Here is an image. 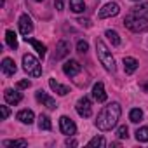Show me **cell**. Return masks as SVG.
Returning <instances> with one entry per match:
<instances>
[{"label": "cell", "instance_id": "cell-25", "mask_svg": "<svg viewBox=\"0 0 148 148\" xmlns=\"http://www.w3.org/2000/svg\"><path fill=\"white\" fill-rule=\"evenodd\" d=\"M4 146H21V148H26L28 141H25V139H5Z\"/></svg>", "mask_w": 148, "mask_h": 148}, {"label": "cell", "instance_id": "cell-19", "mask_svg": "<svg viewBox=\"0 0 148 148\" xmlns=\"http://www.w3.org/2000/svg\"><path fill=\"white\" fill-rule=\"evenodd\" d=\"M5 42H7V45L11 49H18V37H16V33L12 30H7L5 32Z\"/></svg>", "mask_w": 148, "mask_h": 148}, {"label": "cell", "instance_id": "cell-21", "mask_svg": "<svg viewBox=\"0 0 148 148\" xmlns=\"http://www.w3.org/2000/svg\"><path fill=\"white\" fill-rule=\"evenodd\" d=\"M70 9H71L73 12H75V14L84 12V9H86L84 0H70Z\"/></svg>", "mask_w": 148, "mask_h": 148}, {"label": "cell", "instance_id": "cell-37", "mask_svg": "<svg viewBox=\"0 0 148 148\" xmlns=\"http://www.w3.org/2000/svg\"><path fill=\"white\" fill-rule=\"evenodd\" d=\"M35 2H42V0H35Z\"/></svg>", "mask_w": 148, "mask_h": 148}, {"label": "cell", "instance_id": "cell-23", "mask_svg": "<svg viewBox=\"0 0 148 148\" xmlns=\"http://www.w3.org/2000/svg\"><path fill=\"white\" fill-rule=\"evenodd\" d=\"M38 127L44 129V131H51V127H52L51 119H49L47 115H40V117H38Z\"/></svg>", "mask_w": 148, "mask_h": 148}, {"label": "cell", "instance_id": "cell-24", "mask_svg": "<svg viewBox=\"0 0 148 148\" xmlns=\"http://www.w3.org/2000/svg\"><path fill=\"white\" fill-rule=\"evenodd\" d=\"M105 35L108 37V40L112 42V45H120V37H119V33L115 30H106Z\"/></svg>", "mask_w": 148, "mask_h": 148}, {"label": "cell", "instance_id": "cell-10", "mask_svg": "<svg viewBox=\"0 0 148 148\" xmlns=\"http://www.w3.org/2000/svg\"><path fill=\"white\" fill-rule=\"evenodd\" d=\"M19 32L25 37H28L33 32V23H32V19H30L28 14H21L19 16Z\"/></svg>", "mask_w": 148, "mask_h": 148}, {"label": "cell", "instance_id": "cell-18", "mask_svg": "<svg viewBox=\"0 0 148 148\" xmlns=\"http://www.w3.org/2000/svg\"><path fill=\"white\" fill-rule=\"evenodd\" d=\"M25 42L26 44H30V45H33V49L38 52V56H45V51H47V47L42 44V42H38V40H35V38H30V37H25Z\"/></svg>", "mask_w": 148, "mask_h": 148}, {"label": "cell", "instance_id": "cell-22", "mask_svg": "<svg viewBox=\"0 0 148 148\" xmlns=\"http://www.w3.org/2000/svg\"><path fill=\"white\" fill-rule=\"evenodd\" d=\"M131 12H134V14H138V16H143V18H148V4L134 5V7H131Z\"/></svg>", "mask_w": 148, "mask_h": 148}, {"label": "cell", "instance_id": "cell-16", "mask_svg": "<svg viewBox=\"0 0 148 148\" xmlns=\"http://www.w3.org/2000/svg\"><path fill=\"white\" fill-rule=\"evenodd\" d=\"M16 119H18L19 122L30 125V124H33V120H35V113H33L32 110H21V112H18Z\"/></svg>", "mask_w": 148, "mask_h": 148}, {"label": "cell", "instance_id": "cell-27", "mask_svg": "<svg viewBox=\"0 0 148 148\" xmlns=\"http://www.w3.org/2000/svg\"><path fill=\"white\" fill-rule=\"evenodd\" d=\"M87 145H89V146H106V139H105L103 136H94Z\"/></svg>", "mask_w": 148, "mask_h": 148}, {"label": "cell", "instance_id": "cell-12", "mask_svg": "<svg viewBox=\"0 0 148 148\" xmlns=\"http://www.w3.org/2000/svg\"><path fill=\"white\" fill-rule=\"evenodd\" d=\"M19 91V89H18ZM18 91H12V89H5L4 91V98H5V101L9 103V105H18V103H21V99H23V94L21 92H18Z\"/></svg>", "mask_w": 148, "mask_h": 148}, {"label": "cell", "instance_id": "cell-8", "mask_svg": "<svg viewBox=\"0 0 148 148\" xmlns=\"http://www.w3.org/2000/svg\"><path fill=\"white\" fill-rule=\"evenodd\" d=\"M63 71L68 77H75V75H79V73L82 71V64L79 61H75V59H70V61H66L63 64Z\"/></svg>", "mask_w": 148, "mask_h": 148}, {"label": "cell", "instance_id": "cell-14", "mask_svg": "<svg viewBox=\"0 0 148 148\" xmlns=\"http://www.w3.org/2000/svg\"><path fill=\"white\" fill-rule=\"evenodd\" d=\"M92 98H94L98 103L106 101V92H105V86H103V82L94 84V87H92Z\"/></svg>", "mask_w": 148, "mask_h": 148}, {"label": "cell", "instance_id": "cell-13", "mask_svg": "<svg viewBox=\"0 0 148 148\" xmlns=\"http://www.w3.org/2000/svg\"><path fill=\"white\" fill-rule=\"evenodd\" d=\"M16 70H18V66H16L14 59L4 58V61H2V71H4V75L11 77V75H14V73H16Z\"/></svg>", "mask_w": 148, "mask_h": 148}, {"label": "cell", "instance_id": "cell-15", "mask_svg": "<svg viewBox=\"0 0 148 148\" xmlns=\"http://www.w3.org/2000/svg\"><path fill=\"white\" fill-rule=\"evenodd\" d=\"M139 68V61L136 59V58H124V70H125V73L127 75H131V73H134L136 70Z\"/></svg>", "mask_w": 148, "mask_h": 148}, {"label": "cell", "instance_id": "cell-31", "mask_svg": "<svg viewBox=\"0 0 148 148\" xmlns=\"http://www.w3.org/2000/svg\"><path fill=\"white\" fill-rule=\"evenodd\" d=\"M0 112H2V120H5V119L11 115V112H9V106H5V105H2V106H0Z\"/></svg>", "mask_w": 148, "mask_h": 148}, {"label": "cell", "instance_id": "cell-28", "mask_svg": "<svg viewBox=\"0 0 148 148\" xmlns=\"http://www.w3.org/2000/svg\"><path fill=\"white\" fill-rule=\"evenodd\" d=\"M127 132H129L127 127H125V125H120V127L117 129V136H119V139H127V138H129Z\"/></svg>", "mask_w": 148, "mask_h": 148}, {"label": "cell", "instance_id": "cell-4", "mask_svg": "<svg viewBox=\"0 0 148 148\" xmlns=\"http://www.w3.org/2000/svg\"><path fill=\"white\" fill-rule=\"evenodd\" d=\"M23 70L30 77H40L42 75V64L33 54H25L23 56Z\"/></svg>", "mask_w": 148, "mask_h": 148}, {"label": "cell", "instance_id": "cell-33", "mask_svg": "<svg viewBox=\"0 0 148 148\" xmlns=\"http://www.w3.org/2000/svg\"><path fill=\"white\" fill-rule=\"evenodd\" d=\"M64 145H66V146H77V145H79V143H77V141H75V139H71V138H68V139H66V141H64Z\"/></svg>", "mask_w": 148, "mask_h": 148}, {"label": "cell", "instance_id": "cell-2", "mask_svg": "<svg viewBox=\"0 0 148 148\" xmlns=\"http://www.w3.org/2000/svg\"><path fill=\"white\" fill-rule=\"evenodd\" d=\"M96 54H98V59L101 61V64L105 66V70L115 73V70H117V66H115V59H113L112 52L108 51L106 44H105L101 38L96 40Z\"/></svg>", "mask_w": 148, "mask_h": 148}, {"label": "cell", "instance_id": "cell-20", "mask_svg": "<svg viewBox=\"0 0 148 148\" xmlns=\"http://www.w3.org/2000/svg\"><path fill=\"white\" fill-rule=\"evenodd\" d=\"M129 120H131L132 124L141 122V120H143V110H141V108H132V110L129 112Z\"/></svg>", "mask_w": 148, "mask_h": 148}, {"label": "cell", "instance_id": "cell-26", "mask_svg": "<svg viewBox=\"0 0 148 148\" xmlns=\"http://www.w3.org/2000/svg\"><path fill=\"white\" fill-rule=\"evenodd\" d=\"M136 139L141 141V143H146V141H148V127H146V125H145V127H139V129L136 131Z\"/></svg>", "mask_w": 148, "mask_h": 148}, {"label": "cell", "instance_id": "cell-9", "mask_svg": "<svg viewBox=\"0 0 148 148\" xmlns=\"http://www.w3.org/2000/svg\"><path fill=\"white\" fill-rule=\"evenodd\" d=\"M35 98H37V101H40L44 106H47L49 110H56L58 108V105H56V101H54V98H51L49 94H45L42 89H38L37 92H35Z\"/></svg>", "mask_w": 148, "mask_h": 148}, {"label": "cell", "instance_id": "cell-6", "mask_svg": "<svg viewBox=\"0 0 148 148\" xmlns=\"http://www.w3.org/2000/svg\"><path fill=\"white\" fill-rule=\"evenodd\" d=\"M59 129H61V132L66 134V136H73V134L77 132L75 122H73L70 117H66V115H63V117L59 119Z\"/></svg>", "mask_w": 148, "mask_h": 148}, {"label": "cell", "instance_id": "cell-7", "mask_svg": "<svg viewBox=\"0 0 148 148\" xmlns=\"http://www.w3.org/2000/svg\"><path fill=\"white\" fill-rule=\"evenodd\" d=\"M119 12H120V7H119V4H115V2H110V4H106V5H103V7L99 9L98 16H99V19H106V18L117 16Z\"/></svg>", "mask_w": 148, "mask_h": 148}, {"label": "cell", "instance_id": "cell-5", "mask_svg": "<svg viewBox=\"0 0 148 148\" xmlns=\"http://www.w3.org/2000/svg\"><path fill=\"white\" fill-rule=\"evenodd\" d=\"M75 110H77V113L80 115V117H84V119H87V117H91L92 115V105H91V99L89 98H80L79 101H77V105H75Z\"/></svg>", "mask_w": 148, "mask_h": 148}, {"label": "cell", "instance_id": "cell-1", "mask_svg": "<svg viewBox=\"0 0 148 148\" xmlns=\"http://www.w3.org/2000/svg\"><path fill=\"white\" fill-rule=\"evenodd\" d=\"M120 113H122V108L117 101L106 105L96 117V127L99 131H112L117 125V122L120 119Z\"/></svg>", "mask_w": 148, "mask_h": 148}, {"label": "cell", "instance_id": "cell-17", "mask_svg": "<svg viewBox=\"0 0 148 148\" xmlns=\"http://www.w3.org/2000/svg\"><path fill=\"white\" fill-rule=\"evenodd\" d=\"M49 87H51L54 92H58L59 96H66V94L70 92V89H68L66 86H61L56 79H49Z\"/></svg>", "mask_w": 148, "mask_h": 148}, {"label": "cell", "instance_id": "cell-34", "mask_svg": "<svg viewBox=\"0 0 148 148\" xmlns=\"http://www.w3.org/2000/svg\"><path fill=\"white\" fill-rule=\"evenodd\" d=\"M79 23H80L82 26H91V23H89V19H79Z\"/></svg>", "mask_w": 148, "mask_h": 148}, {"label": "cell", "instance_id": "cell-35", "mask_svg": "<svg viewBox=\"0 0 148 148\" xmlns=\"http://www.w3.org/2000/svg\"><path fill=\"white\" fill-rule=\"evenodd\" d=\"M141 87H143V89H145V92H148V80H146V82H145V84H143V86H141Z\"/></svg>", "mask_w": 148, "mask_h": 148}, {"label": "cell", "instance_id": "cell-30", "mask_svg": "<svg viewBox=\"0 0 148 148\" xmlns=\"http://www.w3.org/2000/svg\"><path fill=\"white\" fill-rule=\"evenodd\" d=\"M30 86H32V82H30L28 79H25V80H19V82L16 84V89H19V91H21V89H28Z\"/></svg>", "mask_w": 148, "mask_h": 148}, {"label": "cell", "instance_id": "cell-36", "mask_svg": "<svg viewBox=\"0 0 148 148\" xmlns=\"http://www.w3.org/2000/svg\"><path fill=\"white\" fill-rule=\"evenodd\" d=\"M132 2H139V0H132Z\"/></svg>", "mask_w": 148, "mask_h": 148}, {"label": "cell", "instance_id": "cell-32", "mask_svg": "<svg viewBox=\"0 0 148 148\" xmlns=\"http://www.w3.org/2000/svg\"><path fill=\"white\" fill-rule=\"evenodd\" d=\"M54 4H56V9H58V11H63V7H64V0H54Z\"/></svg>", "mask_w": 148, "mask_h": 148}, {"label": "cell", "instance_id": "cell-11", "mask_svg": "<svg viewBox=\"0 0 148 148\" xmlns=\"http://www.w3.org/2000/svg\"><path fill=\"white\" fill-rule=\"evenodd\" d=\"M70 54V42L66 40H59L56 45V52H54V61H59L63 58H66Z\"/></svg>", "mask_w": 148, "mask_h": 148}, {"label": "cell", "instance_id": "cell-3", "mask_svg": "<svg viewBox=\"0 0 148 148\" xmlns=\"http://www.w3.org/2000/svg\"><path fill=\"white\" fill-rule=\"evenodd\" d=\"M124 26L134 33H143L148 30V18H143V16H138L134 12H129L125 18H124Z\"/></svg>", "mask_w": 148, "mask_h": 148}, {"label": "cell", "instance_id": "cell-29", "mask_svg": "<svg viewBox=\"0 0 148 148\" xmlns=\"http://www.w3.org/2000/svg\"><path fill=\"white\" fill-rule=\"evenodd\" d=\"M87 49H89V44H87L86 40H79V42H77V51H79V52L84 54V52H87Z\"/></svg>", "mask_w": 148, "mask_h": 148}]
</instances>
